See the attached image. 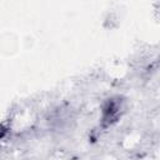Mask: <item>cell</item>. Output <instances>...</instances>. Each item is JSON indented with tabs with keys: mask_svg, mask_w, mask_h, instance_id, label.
Listing matches in <instances>:
<instances>
[{
	"mask_svg": "<svg viewBox=\"0 0 160 160\" xmlns=\"http://www.w3.org/2000/svg\"><path fill=\"white\" fill-rule=\"evenodd\" d=\"M4 132H5V129L0 125V138H2V135H4Z\"/></svg>",
	"mask_w": 160,
	"mask_h": 160,
	"instance_id": "7a4b0ae2",
	"label": "cell"
},
{
	"mask_svg": "<svg viewBox=\"0 0 160 160\" xmlns=\"http://www.w3.org/2000/svg\"><path fill=\"white\" fill-rule=\"evenodd\" d=\"M121 111H122V105L121 101H119V99H109L105 101V104L101 108V126L102 128H109L111 125H114L121 116Z\"/></svg>",
	"mask_w": 160,
	"mask_h": 160,
	"instance_id": "6da1fadb",
	"label": "cell"
}]
</instances>
